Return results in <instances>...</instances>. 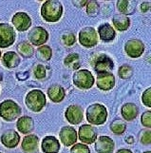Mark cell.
Returning <instances> with one entry per match:
<instances>
[{
	"label": "cell",
	"mask_w": 151,
	"mask_h": 153,
	"mask_svg": "<svg viewBox=\"0 0 151 153\" xmlns=\"http://www.w3.org/2000/svg\"><path fill=\"white\" fill-rule=\"evenodd\" d=\"M21 115V108L13 100L8 99L0 104V117L7 122H13Z\"/></svg>",
	"instance_id": "cell-4"
},
{
	"label": "cell",
	"mask_w": 151,
	"mask_h": 153,
	"mask_svg": "<svg viewBox=\"0 0 151 153\" xmlns=\"http://www.w3.org/2000/svg\"><path fill=\"white\" fill-rule=\"evenodd\" d=\"M150 9V3L149 2H144L141 5V10H142L143 13H147L148 12Z\"/></svg>",
	"instance_id": "cell-39"
},
{
	"label": "cell",
	"mask_w": 151,
	"mask_h": 153,
	"mask_svg": "<svg viewBox=\"0 0 151 153\" xmlns=\"http://www.w3.org/2000/svg\"><path fill=\"white\" fill-rule=\"evenodd\" d=\"M107 109L102 104H92L87 108V120L91 125L101 126L107 120Z\"/></svg>",
	"instance_id": "cell-2"
},
{
	"label": "cell",
	"mask_w": 151,
	"mask_h": 153,
	"mask_svg": "<svg viewBox=\"0 0 151 153\" xmlns=\"http://www.w3.org/2000/svg\"><path fill=\"white\" fill-rule=\"evenodd\" d=\"M121 113L124 120L130 122L137 118L139 114V108L133 103H126L122 105Z\"/></svg>",
	"instance_id": "cell-22"
},
{
	"label": "cell",
	"mask_w": 151,
	"mask_h": 153,
	"mask_svg": "<svg viewBox=\"0 0 151 153\" xmlns=\"http://www.w3.org/2000/svg\"><path fill=\"white\" fill-rule=\"evenodd\" d=\"M142 102L147 108H151V88L145 89L142 95Z\"/></svg>",
	"instance_id": "cell-35"
},
{
	"label": "cell",
	"mask_w": 151,
	"mask_h": 153,
	"mask_svg": "<svg viewBox=\"0 0 151 153\" xmlns=\"http://www.w3.org/2000/svg\"><path fill=\"white\" fill-rule=\"evenodd\" d=\"M116 153H133L130 149H119Z\"/></svg>",
	"instance_id": "cell-40"
},
{
	"label": "cell",
	"mask_w": 151,
	"mask_h": 153,
	"mask_svg": "<svg viewBox=\"0 0 151 153\" xmlns=\"http://www.w3.org/2000/svg\"><path fill=\"white\" fill-rule=\"evenodd\" d=\"M98 33L93 27L83 28L80 30L79 35H78L79 43L85 48H93V47H95L98 43Z\"/></svg>",
	"instance_id": "cell-6"
},
{
	"label": "cell",
	"mask_w": 151,
	"mask_h": 153,
	"mask_svg": "<svg viewBox=\"0 0 151 153\" xmlns=\"http://www.w3.org/2000/svg\"><path fill=\"white\" fill-rule=\"evenodd\" d=\"M43 153H58L60 150V142L54 136H46L41 143Z\"/></svg>",
	"instance_id": "cell-19"
},
{
	"label": "cell",
	"mask_w": 151,
	"mask_h": 153,
	"mask_svg": "<svg viewBox=\"0 0 151 153\" xmlns=\"http://www.w3.org/2000/svg\"><path fill=\"white\" fill-rule=\"evenodd\" d=\"M0 141L4 146L7 149H14L16 147L20 142V136L17 131L13 129L6 130L0 137Z\"/></svg>",
	"instance_id": "cell-17"
},
{
	"label": "cell",
	"mask_w": 151,
	"mask_h": 153,
	"mask_svg": "<svg viewBox=\"0 0 151 153\" xmlns=\"http://www.w3.org/2000/svg\"><path fill=\"white\" fill-rule=\"evenodd\" d=\"M70 153H90V147L85 144H75L71 146Z\"/></svg>",
	"instance_id": "cell-31"
},
{
	"label": "cell",
	"mask_w": 151,
	"mask_h": 153,
	"mask_svg": "<svg viewBox=\"0 0 151 153\" xmlns=\"http://www.w3.org/2000/svg\"><path fill=\"white\" fill-rule=\"evenodd\" d=\"M78 60H79V55H78L77 53H71L69 56L66 57L64 62H65L66 66H71V65L76 64V63L78 62Z\"/></svg>",
	"instance_id": "cell-36"
},
{
	"label": "cell",
	"mask_w": 151,
	"mask_h": 153,
	"mask_svg": "<svg viewBox=\"0 0 151 153\" xmlns=\"http://www.w3.org/2000/svg\"><path fill=\"white\" fill-rule=\"evenodd\" d=\"M29 40L33 46H44L49 40V33L43 27H34L29 33Z\"/></svg>",
	"instance_id": "cell-9"
},
{
	"label": "cell",
	"mask_w": 151,
	"mask_h": 153,
	"mask_svg": "<svg viewBox=\"0 0 151 153\" xmlns=\"http://www.w3.org/2000/svg\"><path fill=\"white\" fill-rule=\"evenodd\" d=\"M126 128H127V125L124 124L123 121L119 120V119H116L115 121H113L110 125V130L116 135L123 134L124 131H126Z\"/></svg>",
	"instance_id": "cell-29"
},
{
	"label": "cell",
	"mask_w": 151,
	"mask_h": 153,
	"mask_svg": "<svg viewBox=\"0 0 151 153\" xmlns=\"http://www.w3.org/2000/svg\"><path fill=\"white\" fill-rule=\"evenodd\" d=\"M98 35L99 38L104 43H109L113 41L116 37V31L111 25L108 23H104L99 26L98 28Z\"/></svg>",
	"instance_id": "cell-18"
},
{
	"label": "cell",
	"mask_w": 151,
	"mask_h": 153,
	"mask_svg": "<svg viewBox=\"0 0 151 153\" xmlns=\"http://www.w3.org/2000/svg\"><path fill=\"white\" fill-rule=\"evenodd\" d=\"M151 132L150 130H147L145 132L143 133L142 137H141V142H142L143 145H150L151 144Z\"/></svg>",
	"instance_id": "cell-38"
},
{
	"label": "cell",
	"mask_w": 151,
	"mask_h": 153,
	"mask_svg": "<svg viewBox=\"0 0 151 153\" xmlns=\"http://www.w3.org/2000/svg\"><path fill=\"white\" fill-rule=\"evenodd\" d=\"M75 35L73 33H67L63 36V41L67 46H71L75 43Z\"/></svg>",
	"instance_id": "cell-37"
},
{
	"label": "cell",
	"mask_w": 151,
	"mask_h": 153,
	"mask_svg": "<svg viewBox=\"0 0 151 153\" xmlns=\"http://www.w3.org/2000/svg\"><path fill=\"white\" fill-rule=\"evenodd\" d=\"M96 84L98 88L102 89V91H110L115 86V76L112 72L97 73Z\"/></svg>",
	"instance_id": "cell-14"
},
{
	"label": "cell",
	"mask_w": 151,
	"mask_h": 153,
	"mask_svg": "<svg viewBox=\"0 0 151 153\" xmlns=\"http://www.w3.org/2000/svg\"><path fill=\"white\" fill-rule=\"evenodd\" d=\"M63 5L60 1L48 0L45 1L41 7V16L47 22H58L63 15Z\"/></svg>",
	"instance_id": "cell-1"
},
{
	"label": "cell",
	"mask_w": 151,
	"mask_h": 153,
	"mask_svg": "<svg viewBox=\"0 0 151 153\" xmlns=\"http://www.w3.org/2000/svg\"><path fill=\"white\" fill-rule=\"evenodd\" d=\"M65 117L66 120L70 124L72 125H78L80 124L83 119H84V111L82 108L78 105H71L65 111Z\"/></svg>",
	"instance_id": "cell-13"
},
{
	"label": "cell",
	"mask_w": 151,
	"mask_h": 153,
	"mask_svg": "<svg viewBox=\"0 0 151 153\" xmlns=\"http://www.w3.org/2000/svg\"><path fill=\"white\" fill-rule=\"evenodd\" d=\"M72 81L78 88L88 89L94 85L95 79L88 70H78L73 73Z\"/></svg>",
	"instance_id": "cell-5"
},
{
	"label": "cell",
	"mask_w": 151,
	"mask_h": 153,
	"mask_svg": "<svg viewBox=\"0 0 151 153\" xmlns=\"http://www.w3.org/2000/svg\"><path fill=\"white\" fill-rule=\"evenodd\" d=\"M16 50L18 51L19 55L23 56L24 58H30L34 53L33 47L28 42H21L16 47Z\"/></svg>",
	"instance_id": "cell-27"
},
{
	"label": "cell",
	"mask_w": 151,
	"mask_h": 153,
	"mask_svg": "<svg viewBox=\"0 0 151 153\" xmlns=\"http://www.w3.org/2000/svg\"><path fill=\"white\" fill-rule=\"evenodd\" d=\"M0 153H2V152H0Z\"/></svg>",
	"instance_id": "cell-43"
},
{
	"label": "cell",
	"mask_w": 151,
	"mask_h": 153,
	"mask_svg": "<svg viewBox=\"0 0 151 153\" xmlns=\"http://www.w3.org/2000/svg\"><path fill=\"white\" fill-rule=\"evenodd\" d=\"M16 128L23 134L30 133L34 128L33 119L30 116H20L16 122Z\"/></svg>",
	"instance_id": "cell-21"
},
{
	"label": "cell",
	"mask_w": 151,
	"mask_h": 153,
	"mask_svg": "<svg viewBox=\"0 0 151 153\" xmlns=\"http://www.w3.org/2000/svg\"><path fill=\"white\" fill-rule=\"evenodd\" d=\"M118 75L120 76V78L124 79V80L131 78V76L133 75V68L129 65H123L119 68Z\"/></svg>",
	"instance_id": "cell-30"
},
{
	"label": "cell",
	"mask_w": 151,
	"mask_h": 153,
	"mask_svg": "<svg viewBox=\"0 0 151 153\" xmlns=\"http://www.w3.org/2000/svg\"><path fill=\"white\" fill-rule=\"evenodd\" d=\"M20 62H21L20 56L15 51H8L2 56L3 65L8 68H16L20 64Z\"/></svg>",
	"instance_id": "cell-24"
},
{
	"label": "cell",
	"mask_w": 151,
	"mask_h": 153,
	"mask_svg": "<svg viewBox=\"0 0 151 153\" xmlns=\"http://www.w3.org/2000/svg\"><path fill=\"white\" fill-rule=\"evenodd\" d=\"M53 56V50L50 46H41L37 50V57L41 61H49Z\"/></svg>",
	"instance_id": "cell-28"
},
{
	"label": "cell",
	"mask_w": 151,
	"mask_h": 153,
	"mask_svg": "<svg viewBox=\"0 0 151 153\" xmlns=\"http://www.w3.org/2000/svg\"><path fill=\"white\" fill-rule=\"evenodd\" d=\"M93 68L96 73L111 72L114 68L113 60L107 54H100L93 62Z\"/></svg>",
	"instance_id": "cell-11"
},
{
	"label": "cell",
	"mask_w": 151,
	"mask_h": 153,
	"mask_svg": "<svg viewBox=\"0 0 151 153\" xmlns=\"http://www.w3.org/2000/svg\"><path fill=\"white\" fill-rule=\"evenodd\" d=\"M99 10V4L97 1H87V14H95Z\"/></svg>",
	"instance_id": "cell-34"
},
{
	"label": "cell",
	"mask_w": 151,
	"mask_h": 153,
	"mask_svg": "<svg viewBox=\"0 0 151 153\" xmlns=\"http://www.w3.org/2000/svg\"><path fill=\"white\" fill-rule=\"evenodd\" d=\"M39 139L34 134H29L23 138L21 143L22 150L25 153H35L38 149Z\"/></svg>",
	"instance_id": "cell-20"
},
{
	"label": "cell",
	"mask_w": 151,
	"mask_h": 153,
	"mask_svg": "<svg viewBox=\"0 0 151 153\" xmlns=\"http://www.w3.org/2000/svg\"><path fill=\"white\" fill-rule=\"evenodd\" d=\"M141 122H142V125L144 126L147 128H151V111L150 110H147L142 114L141 116Z\"/></svg>",
	"instance_id": "cell-33"
},
{
	"label": "cell",
	"mask_w": 151,
	"mask_h": 153,
	"mask_svg": "<svg viewBox=\"0 0 151 153\" xmlns=\"http://www.w3.org/2000/svg\"><path fill=\"white\" fill-rule=\"evenodd\" d=\"M59 138L61 143L65 146H71L76 144L78 140L77 131L72 126H63L59 132Z\"/></svg>",
	"instance_id": "cell-12"
},
{
	"label": "cell",
	"mask_w": 151,
	"mask_h": 153,
	"mask_svg": "<svg viewBox=\"0 0 151 153\" xmlns=\"http://www.w3.org/2000/svg\"><path fill=\"white\" fill-rule=\"evenodd\" d=\"M1 56H2V52H1V51H0V58H1Z\"/></svg>",
	"instance_id": "cell-41"
},
{
	"label": "cell",
	"mask_w": 151,
	"mask_h": 153,
	"mask_svg": "<svg viewBox=\"0 0 151 153\" xmlns=\"http://www.w3.org/2000/svg\"><path fill=\"white\" fill-rule=\"evenodd\" d=\"M77 134L78 139L82 142V144L85 145H91L97 139V131L95 128L88 124L82 125L79 128Z\"/></svg>",
	"instance_id": "cell-8"
},
{
	"label": "cell",
	"mask_w": 151,
	"mask_h": 153,
	"mask_svg": "<svg viewBox=\"0 0 151 153\" xmlns=\"http://www.w3.org/2000/svg\"><path fill=\"white\" fill-rule=\"evenodd\" d=\"M145 47L144 42L139 39H130L124 45V51L131 58H138L142 56Z\"/></svg>",
	"instance_id": "cell-10"
},
{
	"label": "cell",
	"mask_w": 151,
	"mask_h": 153,
	"mask_svg": "<svg viewBox=\"0 0 151 153\" xmlns=\"http://www.w3.org/2000/svg\"><path fill=\"white\" fill-rule=\"evenodd\" d=\"M112 23L115 29L119 31L127 30L130 26V18L124 14H115L112 18Z\"/></svg>",
	"instance_id": "cell-26"
},
{
	"label": "cell",
	"mask_w": 151,
	"mask_h": 153,
	"mask_svg": "<svg viewBox=\"0 0 151 153\" xmlns=\"http://www.w3.org/2000/svg\"><path fill=\"white\" fill-rule=\"evenodd\" d=\"M33 74L37 79H44L47 75L46 68L43 65H37L33 70Z\"/></svg>",
	"instance_id": "cell-32"
},
{
	"label": "cell",
	"mask_w": 151,
	"mask_h": 153,
	"mask_svg": "<svg viewBox=\"0 0 151 153\" xmlns=\"http://www.w3.org/2000/svg\"><path fill=\"white\" fill-rule=\"evenodd\" d=\"M16 33L11 25L0 23V48L6 49L11 47L15 41Z\"/></svg>",
	"instance_id": "cell-7"
},
{
	"label": "cell",
	"mask_w": 151,
	"mask_h": 153,
	"mask_svg": "<svg viewBox=\"0 0 151 153\" xmlns=\"http://www.w3.org/2000/svg\"><path fill=\"white\" fill-rule=\"evenodd\" d=\"M144 153H151L150 151H145V152H144Z\"/></svg>",
	"instance_id": "cell-42"
},
{
	"label": "cell",
	"mask_w": 151,
	"mask_h": 153,
	"mask_svg": "<svg viewBox=\"0 0 151 153\" xmlns=\"http://www.w3.org/2000/svg\"><path fill=\"white\" fill-rule=\"evenodd\" d=\"M25 104L30 110L33 112H39L47 104L46 94L40 89H33L26 95Z\"/></svg>",
	"instance_id": "cell-3"
},
{
	"label": "cell",
	"mask_w": 151,
	"mask_h": 153,
	"mask_svg": "<svg viewBox=\"0 0 151 153\" xmlns=\"http://www.w3.org/2000/svg\"><path fill=\"white\" fill-rule=\"evenodd\" d=\"M94 143V149L97 153H112L114 151L115 143L108 136H100Z\"/></svg>",
	"instance_id": "cell-16"
},
{
	"label": "cell",
	"mask_w": 151,
	"mask_h": 153,
	"mask_svg": "<svg viewBox=\"0 0 151 153\" xmlns=\"http://www.w3.org/2000/svg\"><path fill=\"white\" fill-rule=\"evenodd\" d=\"M12 23L18 31H26L32 26V19L28 13L19 12L13 16Z\"/></svg>",
	"instance_id": "cell-15"
},
{
	"label": "cell",
	"mask_w": 151,
	"mask_h": 153,
	"mask_svg": "<svg viewBox=\"0 0 151 153\" xmlns=\"http://www.w3.org/2000/svg\"><path fill=\"white\" fill-rule=\"evenodd\" d=\"M136 1H128V0H118L117 1V9L121 14L124 15H130L134 13L135 9H136Z\"/></svg>",
	"instance_id": "cell-25"
},
{
	"label": "cell",
	"mask_w": 151,
	"mask_h": 153,
	"mask_svg": "<svg viewBox=\"0 0 151 153\" xmlns=\"http://www.w3.org/2000/svg\"><path fill=\"white\" fill-rule=\"evenodd\" d=\"M49 98L53 101V103H60L65 99L66 92L63 87L60 85H53L48 88L47 91Z\"/></svg>",
	"instance_id": "cell-23"
}]
</instances>
